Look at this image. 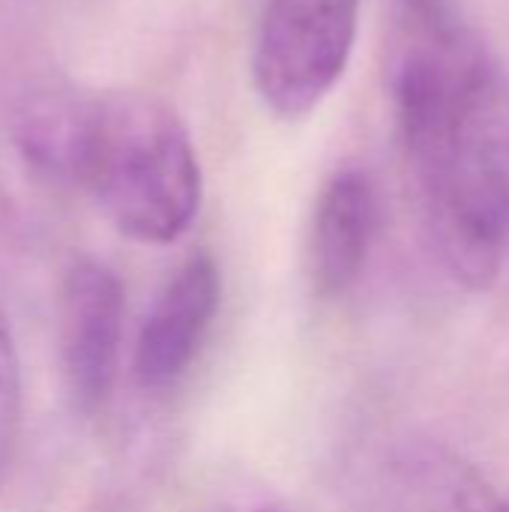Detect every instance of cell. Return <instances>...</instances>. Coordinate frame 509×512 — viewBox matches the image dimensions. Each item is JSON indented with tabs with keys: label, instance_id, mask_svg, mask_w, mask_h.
<instances>
[{
	"label": "cell",
	"instance_id": "3",
	"mask_svg": "<svg viewBox=\"0 0 509 512\" xmlns=\"http://www.w3.org/2000/svg\"><path fill=\"white\" fill-rule=\"evenodd\" d=\"M348 495L360 512H509L486 474L417 435L366 444L348 468Z\"/></svg>",
	"mask_w": 509,
	"mask_h": 512
},
{
	"label": "cell",
	"instance_id": "5",
	"mask_svg": "<svg viewBox=\"0 0 509 512\" xmlns=\"http://www.w3.org/2000/svg\"><path fill=\"white\" fill-rule=\"evenodd\" d=\"M219 267L210 255H192L153 300L138 342L135 378L144 390H165L177 384L198 357L219 309Z\"/></svg>",
	"mask_w": 509,
	"mask_h": 512
},
{
	"label": "cell",
	"instance_id": "7",
	"mask_svg": "<svg viewBox=\"0 0 509 512\" xmlns=\"http://www.w3.org/2000/svg\"><path fill=\"white\" fill-rule=\"evenodd\" d=\"M21 411H24L21 360L9 321L0 309V489L12 471V459L21 435Z\"/></svg>",
	"mask_w": 509,
	"mask_h": 512
},
{
	"label": "cell",
	"instance_id": "2",
	"mask_svg": "<svg viewBox=\"0 0 509 512\" xmlns=\"http://www.w3.org/2000/svg\"><path fill=\"white\" fill-rule=\"evenodd\" d=\"M360 0H267L252 48V78L264 105L300 120L348 69Z\"/></svg>",
	"mask_w": 509,
	"mask_h": 512
},
{
	"label": "cell",
	"instance_id": "6",
	"mask_svg": "<svg viewBox=\"0 0 509 512\" xmlns=\"http://www.w3.org/2000/svg\"><path fill=\"white\" fill-rule=\"evenodd\" d=\"M378 231V195L360 168L336 171L318 192L309 228V273L321 297L345 294L363 273Z\"/></svg>",
	"mask_w": 509,
	"mask_h": 512
},
{
	"label": "cell",
	"instance_id": "8",
	"mask_svg": "<svg viewBox=\"0 0 509 512\" xmlns=\"http://www.w3.org/2000/svg\"><path fill=\"white\" fill-rule=\"evenodd\" d=\"M198 512H291L285 504L273 501V498H261V495H237L228 501H213Z\"/></svg>",
	"mask_w": 509,
	"mask_h": 512
},
{
	"label": "cell",
	"instance_id": "4",
	"mask_svg": "<svg viewBox=\"0 0 509 512\" xmlns=\"http://www.w3.org/2000/svg\"><path fill=\"white\" fill-rule=\"evenodd\" d=\"M126 291L96 258L66 264L57 291V357L69 402L96 414L111 399L123 345Z\"/></svg>",
	"mask_w": 509,
	"mask_h": 512
},
{
	"label": "cell",
	"instance_id": "1",
	"mask_svg": "<svg viewBox=\"0 0 509 512\" xmlns=\"http://www.w3.org/2000/svg\"><path fill=\"white\" fill-rule=\"evenodd\" d=\"M72 186H84L126 237L174 243L198 216L201 165L171 105L150 93L84 99Z\"/></svg>",
	"mask_w": 509,
	"mask_h": 512
}]
</instances>
